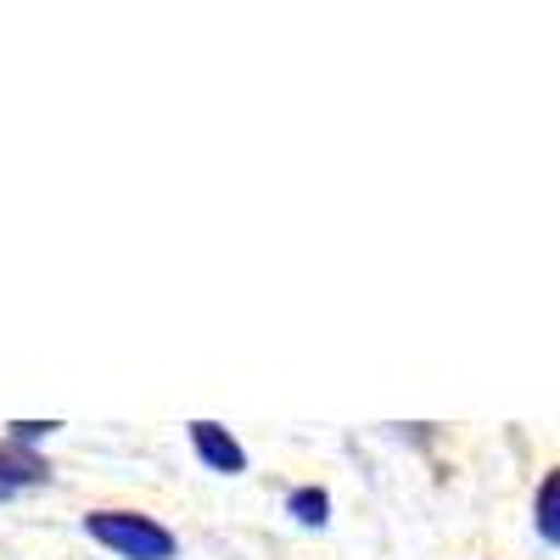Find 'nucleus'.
Masks as SVG:
<instances>
[{"label":"nucleus","mask_w":560,"mask_h":560,"mask_svg":"<svg viewBox=\"0 0 560 560\" xmlns=\"http://www.w3.org/2000/svg\"><path fill=\"white\" fill-rule=\"evenodd\" d=\"M533 533L549 549H560V465H555V471H544V482L533 493Z\"/></svg>","instance_id":"4"},{"label":"nucleus","mask_w":560,"mask_h":560,"mask_svg":"<svg viewBox=\"0 0 560 560\" xmlns=\"http://www.w3.org/2000/svg\"><path fill=\"white\" fill-rule=\"evenodd\" d=\"M287 516L298 522V527H325V522H331V493H325V488H292L287 493Z\"/></svg>","instance_id":"5"},{"label":"nucleus","mask_w":560,"mask_h":560,"mask_svg":"<svg viewBox=\"0 0 560 560\" xmlns=\"http://www.w3.org/2000/svg\"><path fill=\"white\" fill-rule=\"evenodd\" d=\"M51 482V459H45L39 448L28 443H0V499H12V493H28V488H45Z\"/></svg>","instance_id":"3"},{"label":"nucleus","mask_w":560,"mask_h":560,"mask_svg":"<svg viewBox=\"0 0 560 560\" xmlns=\"http://www.w3.org/2000/svg\"><path fill=\"white\" fill-rule=\"evenodd\" d=\"M191 448L219 477H242L247 471V448L230 438V427H219V420H191Z\"/></svg>","instance_id":"2"},{"label":"nucleus","mask_w":560,"mask_h":560,"mask_svg":"<svg viewBox=\"0 0 560 560\" xmlns=\"http://www.w3.org/2000/svg\"><path fill=\"white\" fill-rule=\"evenodd\" d=\"M84 533L118 560H179V538L140 510H90Z\"/></svg>","instance_id":"1"},{"label":"nucleus","mask_w":560,"mask_h":560,"mask_svg":"<svg viewBox=\"0 0 560 560\" xmlns=\"http://www.w3.org/2000/svg\"><path fill=\"white\" fill-rule=\"evenodd\" d=\"M57 427H62V420H12V432H7V438H12V443H28V448H34L39 438H51Z\"/></svg>","instance_id":"6"}]
</instances>
